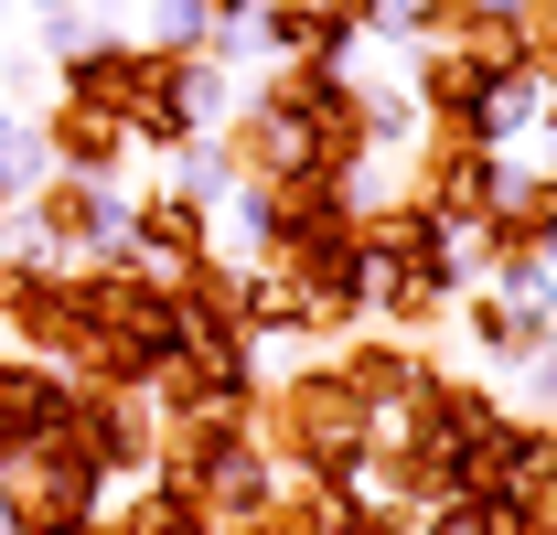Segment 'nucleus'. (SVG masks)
Wrapping results in <instances>:
<instances>
[{"label":"nucleus","mask_w":557,"mask_h":535,"mask_svg":"<svg viewBox=\"0 0 557 535\" xmlns=\"http://www.w3.org/2000/svg\"><path fill=\"white\" fill-rule=\"evenodd\" d=\"M150 471L172 482V493H194L225 535H247L258 514L278 503V450L269 428H258V407H172V439L150 450Z\"/></svg>","instance_id":"1"},{"label":"nucleus","mask_w":557,"mask_h":535,"mask_svg":"<svg viewBox=\"0 0 557 535\" xmlns=\"http://www.w3.org/2000/svg\"><path fill=\"white\" fill-rule=\"evenodd\" d=\"M269 450L300 471V482H364V471H375V418H364V397L344 386V364H311V375L278 386Z\"/></svg>","instance_id":"2"},{"label":"nucleus","mask_w":557,"mask_h":535,"mask_svg":"<svg viewBox=\"0 0 557 535\" xmlns=\"http://www.w3.org/2000/svg\"><path fill=\"white\" fill-rule=\"evenodd\" d=\"M75 439H86V461L108 471V482L150 471V450H161L150 397H129V386H86V375H75Z\"/></svg>","instance_id":"3"},{"label":"nucleus","mask_w":557,"mask_h":535,"mask_svg":"<svg viewBox=\"0 0 557 535\" xmlns=\"http://www.w3.org/2000/svg\"><path fill=\"white\" fill-rule=\"evenodd\" d=\"M258 43L289 54V65H354L364 22H354L344 0H269V11H258Z\"/></svg>","instance_id":"4"},{"label":"nucleus","mask_w":557,"mask_h":535,"mask_svg":"<svg viewBox=\"0 0 557 535\" xmlns=\"http://www.w3.org/2000/svg\"><path fill=\"white\" fill-rule=\"evenodd\" d=\"M333 364H344V386H354V397H364V418H375V450H386V439H397V418H408V397H418V375H429V364H418L408 343H344Z\"/></svg>","instance_id":"5"},{"label":"nucleus","mask_w":557,"mask_h":535,"mask_svg":"<svg viewBox=\"0 0 557 535\" xmlns=\"http://www.w3.org/2000/svg\"><path fill=\"white\" fill-rule=\"evenodd\" d=\"M44 150H54V172L119 183V161H129V129H119L108 108H86V97H54V119H44Z\"/></svg>","instance_id":"6"},{"label":"nucleus","mask_w":557,"mask_h":535,"mask_svg":"<svg viewBox=\"0 0 557 535\" xmlns=\"http://www.w3.org/2000/svg\"><path fill=\"white\" fill-rule=\"evenodd\" d=\"M161 183H172V194H194V203L236 194V183H247V139H236V129H194V139H172V150H161Z\"/></svg>","instance_id":"7"},{"label":"nucleus","mask_w":557,"mask_h":535,"mask_svg":"<svg viewBox=\"0 0 557 535\" xmlns=\"http://www.w3.org/2000/svg\"><path fill=\"white\" fill-rule=\"evenodd\" d=\"M450 311H461V333L483 343L493 364H525V353H536V322H525V311H515V300H493V289H461V300H450Z\"/></svg>","instance_id":"8"},{"label":"nucleus","mask_w":557,"mask_h":535,"mask_svg":"<svg viewBox=\"0 0 557 535\" xmlns=\"http://www.w3.org/2000/svg\"><path fill=\"white\" fill-rule=\"evenodd\" d=\"M354 129H364V150H418V86H354Z\"/></svg>","instance_id":"9"},{"label":"nucleus","mask_w":557,"mask_h":535,"mask_svg":"<svg viewBox=\"0 0 557 535\" xmlns=\"http://www.w3.org/2000/svg\"><path fill=\"white\" fill-rule=\"evenodd\" d=\"M214 33V0H150L139 11V43H161V54H205Z\"/></svg>","instance_id":"10"},{"label":"nucleus","mask_w":557,"mask_h":535,"mask_svg":"<svg viewBox=\"0 0 557 535\" xmlns=\"http://www.w3.org/2000/svg\"><path fill=\"white\" fill-rule=\"evenodd\" d=\"M54 183V150H44V129H0V203H22V194H44Z\"/></svg>","instance_id":"11"},{"label":"nucleus","mask_w":557,"mask_h":535,"mask_svg":"<svg viewBox=\"0 0 557 535\" xmlns=\"http://www.w3.org/2000/svg\"><path fill=\"white\" fill-rule=\"evenodd\" d=\"M0 535H33V503H22V482H0Z\"/></svg>","instance_id":"12"},{"label":"nucleus","mask_w":557,"mask_h":535,"mask_svg":"<svg viewBox=\"0 0 557 535\" xmlns=\"http://www.w3.org/2000/svg\"><path fill=\"white\" fill-rule=\"evenodd\" d=\"M33 535H119V525H97V514H44Z\"/></svg>","instance_id":"13"},{"label":"nucleus","mask_w":557,"mask_h":535,"mask_svg":"<svg viewBox=\"0 0 557 535\" xmlns=\"http://www.w3.org/2000/svg\"><path fill=\"white\" fill-rule=\"evenodd\" d=\"M472 22H525V0H472Z\"/></svg>","instance_id":"14"},{"label":"nucleus","mask_w":557,"mask_h":535,"mask_svg":"<svg viewBox=\"0 0 557 535\" xmlns=\"http://www.w3.org/2000/svg\"><path fill=\"white\" fill-rule=\"evenodd\" d=\"M258 11H269V0H214V22H258Z\"/></svg>","instance_id":"15"},{"label":"nucleus","mask_w":557,"mask_h":535,"mask_svg":"<svg viewBox=\"0 0 557 535\" xmlns=\"http://www.w3.org/2000/svg\"><path fill=\"white\" fill-rule=\"evenodd\" d=\"M33 11H44V22H54V11H86V0H33Z\"/></svg>","instance_id":"16"}]
</instances>
